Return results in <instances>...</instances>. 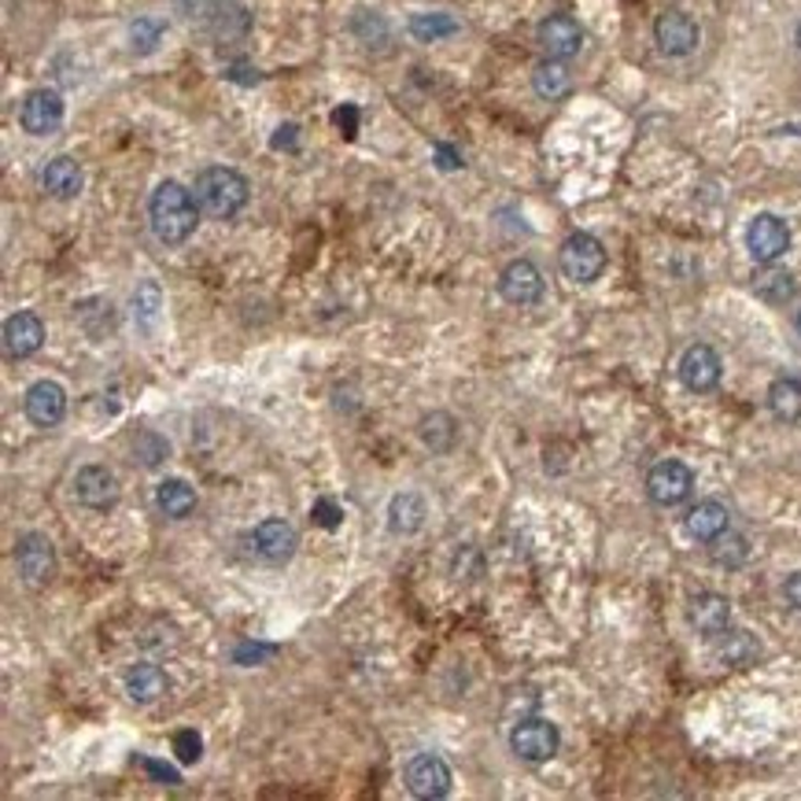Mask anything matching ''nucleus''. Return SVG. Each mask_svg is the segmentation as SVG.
Listing matches in <instances>:
<instances>
[{
  "instance_id": "obj_15",
  "label": "nucleus",
  "mask_w": 801,
  "mask_h": 801,
  "mask_svg": "<svg viewBox=\"0 0 801 801\" xmlns=\"http://www.w3.org/2000/svg\"><path fill=\"white\" fill-rule=\"evenodd\" d=\"M252 547H255V555H259L263 561H270V566H281V561H289L295 555V547H300V536H295V529L284 518H266V521L255 524Z\"/></svg>"
},
{
  "instance_id": "obj_37",
  "label": "nucleus",
  "mask_w": 801,
  "mask_h": 801,
  "mask_svg": "<svg viewBox=\"0 0 801 801\" xmlns=\"http://www.w3.org/2000/svg\"><path fill=\"white\" fill-rule=\"evenodd\" d=\"M311 521H314V524H321V529H337V524L343 521V510H340L332 499H318V502H314V507H311Z\"/></svg>"
},
{
  "instance_id": "obj_35",
  "label": "nucleus",
  "mask_w": 801,
  "mask_h": 801,
  "mask_svg": "<svg viewBox=\"0 0 801 801\" xmlns=\"http://www.w3.org/2000/svg\"><path fill=\"white\" fill-rule=\"evenodd\" d=\"M174 753L181 765H196V761L204 757V739H199L193 728H181L174 736Z\"/></svg>"
},
{
  "instance_id": "obj_9",
  "label": "nucleus",
  "mask_w": 801,
  "mask_h": 801,
  "mask_svg": "<svg viewBox=\"0 0 801 801\" xmlns=\"http://www.w3.org/2000/svg\"><path fill=\"white\" fill-rule=\"evenodd\" d=\"M691 491H694V473L683 462H676V458L657 462L651 476H646V495H651V502H657V507H680V502L691 499Z\"/></svg>"
},
{
  "instance_id": "obj_14",
  "label": "nucleus",
  "mask_w": 801,
  "mask_h": 801,
  "mask_svg": "<svg viewBox=\"0 0 801 801\" xmlns=\"http://www.w3.org/2000/svg\"><path fill=\"white\" fill-rule=\"evenodd\" d=\"M536 41L550 60H572L584 49V26L572 15H547L536 31Z\"/></svg>"
},
{
  "instance_id": "obj_30",
  "label": "nucleus",
  "mask_w": 801,
  "mask_h": 801,
  "mask_svg": "<svg viewBox=\"0 0 801 801\" xmlns=\"http://www.w3.org/2000/svg\"><path fill=\"white\" fill-rule=\"evenodd\" d=\"M410 34H414V41H444V37L458 34V19L447 15V12H425V15H414L410 19Z\"/></svg>"
},
{
  "instance_id": "obj_29",
  "label": "nucleus",
  "mask_w": 801,
  "mask_h": 801,
  "mask_svg": "<svg viewBox=\"0 0 801 801\" xmlns=\"http://www.w3.org/2000/svg\"><path fill=\"white\" fill-rule=\"evenodd\" d=\"M757 654H761L757 639L750 632H742V628H736V632L728 628V632L720 635V662L736 665V669H747V665L757 662Z\"/></svg>"
},
{
  "instance_id": "obj_34",
  "label": "nucleus",
  "mask_w": 801,
  "mask_h": 801,
  "mask_svg": "<svg viewBox=\"0 0 801 801\" xmlns=\"http://www.w3.org/2000/svg\"><path fill=\"white\" fill-rule=\"evenodd\" d=\"M133 454L141 458V465H145V470H156V465L170 454V444L159 433H141L137 444H133Z\"/></svg>"
},
{
  "instance_id": "obj_26",
  "label": "nucleus",
  "mask_w": 801,
  "mask_h": 801,
  "mask_svg": "<svg viewBox=\"0 0 801 801\" xmlns=\"http://www.w3.org/2000/svg\"><path fill=\"white\" fill-rule=\"evenodd\" d=\"M753 292L761 295L765 303H772V307H784V303L794 300L798 292V281L790 270H779V266H765V270L757 274V281H753Z\"/></svg>"
},
{
  "instance_id": "obj_28",
  "label": "nucleus",
  "mask_w": 801,
  "mask_h": 801,
  "mask_svg": "<svg viewBox=\"0 0 801 801\" xmlns=\"http://www.w3.org/2000/svg\"><path fill=\"white\" fill-rule=\"evenodd\" d=\"M156 507H159V513H167V518L181 521V518H189V513L196 510V491L189 488L185 481L170 476V481H163L156 488Z\"/></svg>"
},
{
  "instance_id": "obj_8",
  "label": "nucleus",
  "mask_w": 801,
  "mask_h": 801,
  "mask_svg": "<svg viewBox=\"0 0 801 801\" xmlns=\"http://www.w3.org/2000/svg\"><path fill=\"white\" fill-rule=\"evenodd\" d=\"M406 790L422 801H440L451 794V768L436 753H417L406 765Z\"/></svg>"
},
{
  "instance_id": "obj_36",
  "label": "nucleus",
  "mask_w": 801,
  "mask_h": 801,
  "mask_svg": "<svg viewBox=\"0 0 801 801\" xmlns=\"http://www.w3.org/2000/svg\"><path fill=\"white\" fill-rule=\"evenodd\" d=\"M366 19H369L366 31H362V26H351V31L359 34V41L366 45V49H374V45H385L388 41V23L377 12H366Z\"/></svg>"
},
{
  "instance_id": "obj_23",
  "label": "nucleus",
  "mask_w": 801,
  "mask_h": 801,
  "mask_svg": "<svg viewBox=\"0 0 801 801\" xmlns=\"http://www.w3.org/2000/svg\"><path fill=\"white\" fill-rule=\"evenodd\" d=\"M170 691V680H167V672L159 669V665H133V669L126 672V694L137 705H151V702H159L163 699V694Z\"/></svg>"
},
{
  "instance_id": "obj_42",
  "label": "nucleus",
  "mask_w": 801,
  "mask_h": 801,
  "mask_svg": "<svg viewBox=\"0 0 801 801\" xmlns=\"http://www.w3.org/2000/svg\"><path fill=\"white\" fill-rule=\"evenodd\" d=\"M436 159H440L444 170H458V167H462V156H458L451 145H436Z\"/></svg>"
},
{
  "instance_id": "obj_17",
  "label": "nucleus",
  "mask_w": 801,
  "mask_h": 801,
  "mask_svg": "<svg viewBox=\"0 0 801 801\" xmlns=\"http://www.w3.org/2000/svg\"><path fill=\"white\" fill-rule=\"evenodd\" d=\"M23 410H26V417H31L37 428H56L66 417L63 385H56V380H37V385L26 388Z\"/></svg>"
},
{
  "instance_id": "obj_10",
  "label": "nucleus",
  "mask_w": 801,
  "mask_h": 801,
  "mask_svg": "<svg viewBox=\"0 0 801 801\" xmlns=\"http://www.w3.org/2000/svg\"><path fill=\"white\" fill-rule=\"evenodd\" d=\"M204 31L211 34L218 45H236L252 34V12H247L241 0H207Z\"/></svg>"
},
{
  "instance_id": "obj_43",
  "label": "nucleus",
  "mask_w": 801,
  "mask_h": 801,
  "mask_svg": "<svg viewBox=\"0 0 801 801\" xmlns=\"http://www.w3.org/2000/svg\"><path fill=\"white\" fill-rule=\"evenodd\" d=\"M229 78H236V82H259V71H247L244 60H241V63L229 66Z\"/></svg>"
},
{
  "instance_id": "obj_21",
  "label": "nucleus",
  "mask_w": 801,
  "mask_h": 801,
  "mask_svg": "<svg viewBox=\"0 0 801 801\" xmlns=\"http://www.w3.org/2000/svg\"><path fill=\"white\" fill-rule=\"evenodd\" d=\"M41 185H45V193L56 199H74L82 193L85 174L71 156H56L41 167Z\"/></svg>"
},
{
  "instance_id": "obj_5",
  "label": "nucleus",
  "mask_w": 801,
  "mask_h": 801,
  "mask_svg": "<svg viewBox=\"0 0 801 801\" xmlns=\"http://www.w3.org/2000/svg\"><path fill=\"white\" fill-rule=\"evenodd\" d=\"M19 126L31 137H49L63 126V97L56 89H31L19 104Z\"/></svg>"
},
{
  "instance_id": "obj_41",
  "label": "nucleus",
  "mask_w": 801,
  "mask_h": 801,
  "mask_svg": "<svg viewBox=\"0 0 801 801\" xmlns=\"http://www.w3.org/2000/svg\"><path fill=\"white\" fill-rule=\"evenodd\" d=\"M784 598L801 614V569L790 572V577L784 580Z\"/></svg>"
},
{
  "instance_id": "obj_6",
  "label": "nucleus",
  "mask_w": 801,
  "mask_h": 801,
  "mask_svg": "<svg viewBox=\"0 0 801 801\" xmlns=\"http://www.w3.org/2000/svg\"><path fill=\"white\" fill-rule=\"evenodd\" d=\"M699 23H694L691 15L680 12V8H669V12L657 15L654 23V41L657 49H662L665 56H672V60H683V56H691L694 49H699Z\"/></svg>"
},
{
  "instance_id": "obj_19",
  "label": "nucleus",
  "mask_w": 801,
  "mask_h": 801,
  "mask_svg": "<svg viewBox=\"0 0 801 801\" xmlns=\"http://www.w3.org/2000/svg\"><path fill=\"white\" fill-rule=\"evenodd\" d=\"M687 617H691L694 632L705 639H720L731 628V603L717 591H702V595L691 598L687 606Z\"/></svg>"
},
{
  "instance_id": "obj_40",
  "label": "nucleus",
  "mask_w": 801,
  "mask_h": 801,
  "mask_svg": "<svg viewBox=\"0 0 801 801\" xmlns=\"http://www.w3.org/2000/svg\"><path fill=\"white\" fill-rule=\"evenodd\" d=\"M270 145L278 148V151H281V148L295 151V145H300V130H295L292 122H289V126H281L278 133H274V141H270Z\"/></svg>"
},
{
  "instance_id": "obj_31",
  "label": "nucleus",
  "mask_w": 801,
  "mask_h": 801,
  "mask_svg": "<svg viewBox=\"0 0 801 801\" xmlns=\"http://www.w3.org/2000/svg\"><path fill=\"white\" fill-rule=\"evenodd\" d=\"M163 34H167L163 19H148V15L137 19V23H130V49L137 56H151L163 45Z\"/></svg>"
},
{
  "instance_id": "obj_25",
  "label": "nucleus",
  "mask_w": 801,
  "mask_h": 801,
  "mask_svg": "<svg viewBox=\"0 0 801 801\" xmlns=\"http://www.w3.org/2000/svg\"><path fill=\"white\" fill-rule=\"evenodd\" d=\"M532 89H536L543 100L569 97V93H572V74H569L566 60H550V56H547V60L532 71Z\"/></svg>"
},
{
  "instance_id": "obj_38",
  "label": "nucleus",
  "mask_w": 801,
  "mask_h": 801,
  "mask_svg": "<svg viewBox=\"0 0 801 801\" xmlns=\"http://www.w3.org/2000/svg\"><path fill=\"white\" fill-rule=\"evenodd\" d=\"M332 122H337V130L343 133V137H355L359 133V108L355 104H343V108L332 111Z\"/></svg>"
},
{
  "instance_id": "obj_16",
  "label": "nucleus",
  "mask_w": 801,
  "mask_h": 801,
  "mask_svg": "<svg viewBox=\"0 0 801 801\" xmlns=\"http://www.w3.org/2000/svg\"><path fill=\"white\" fill-rule=\"evenodd\" d=\"M499 295L513 307H532V303L543 300V274L536 270V263L529 259H513L507 270L499 274Z\"/></svg>"
},
{
  "instance_id": "obj_27",
  "label": "nucleus",
  "mask_w": 801,
  "mask_h": 801,
  "mask_svg": "<svg viewBox=\"0 0 801 801\" xmlns=\"http://www.w3.org/2000/svg\"><path fill=\"white\" fill-rule=\"evenodd\" d=\"M417 433H422V444L433 454H447L454 447V440H458V422L447 414V410H433V414L422 417Z\"/></svg>"
},
{
  "instance_id": "obj_39",
  "label": "nucleus",
  "mask_w": 801,
  "mask_h": 801,
  "mask_svg": "<svg viewBox=\"0 0 801 801\" xmlns=\"http://www.w3.org/2000/svg\"><path fill=\"white\" fill-rule=\"evenodd\" d=\"M145 768L159 779V784H167V787H178V784H181L178 772H174V768H167L163 761H151V757H148V761H145Z\"/></svg>"
},
{
  "instance_id": "obj_11",
  "label": "nucleus",
  "mask_w": 801,
  "mask_h": 801,
  "mask_svg": "<svg viewBox=\"0 0 801 801\" xmlns=\"http://www.w3.org/2000/svg\"><path fill=\"white\" fill-rule=\"evenodd\" d=\"M747 247L753 255V263L768 266L776 259H784L787 247H790V229L779 215H757L747 226Z\"/></svg>"
},
{
  "instance_id": "obj_18",
  "label": "nucleus",
  "mask_w": 801,
  "mask_h": 801,
  "mask_svg": "<svg viewBox=\"0 0 801 801\" xmlns=\"http://www.w3.org/2000/svg\"><path fill=\"white\" fill-rule=\"evenodd\" d=\"M45 343V321L34 311H15L4 321V355L8 359H31Z\"/></svg>"
},
{
  "instance_id": "obj_4",
  "label": "nucleus",
  "mask_w": 801,
  "mask_h": 801,
  "mask_svg": "<svg viewBox=\"0 0 801 801\" xmlns=\"http://www.w3.org/2000/svg\"><path fill=\"white\" fill-rule=\"evenodd\" d=\"M558 747H561L558 728L543 717H529V720L513 724V731H510V750L518 753L521 761H529V765L550 761L558 753Z\"/></svg>"
},
{
  "instance_id": "obj_32",
  "label": "nucleus",
  "mask_w": 801,
  "mask_h": 801,
  "mask_svg": "<svg viewBox=\"0 0 801 801\" xmlns=\"http://www.w3.org/2000/svg\"><path fill=\"white\" fill-rule=\"evenodd\" d=\"M159 311H163V292H159V284L145 281L137 292H133V318H137L145 329H151L159 318Z\"/></svg>"
},
{
  "instance_id": "obj_12",
  "label": "nucleus",
  "mask_w": 801,
  "mask_h": 801,
  "mask_svg": "<svg viewBox=\"0 0 801 801\" xmlns=\"http://www.w3.org/2000/svg\"><path fill=\"white\" fill-rule=\"evenodd\" d=\"M74 499H78V507L85 510H111L114 502H119V481H114V473L108 465H82L78 473H74Z\"/></svg>"
},
{
  "instance_id": "obj_2",
  "label": "nucleus",
  "mask_w": 801,
  "mask_h": 801,
  "mask_svg": "<svg viewBox=\"0 0 801 801\" xmlns=\"http://www.w3.org/2000/svg\"><path fill=\"white\" fill-rule=\"evenodd\" d=\"M193 196H196V204L204 215L233 218V215L244 211L247 196H252V185H247V178L233 167H207L196 174Z\"/></svg>"
},
{
  "instance_id": "obj_13",
  "label": "nucleus",
  "mask_w": 801,
  "mask_h": 801,
  "mask_svg": "<svg viewBox=\"0 0 801 801\" xmlns=\"http://www.w3.org/2000/svg\"><path fill=\"white\" fill-rule=\"evenodd\" d=\"M724 377V366H720V355L709 348V343H691V348L683 351L680 359V380L687 392H713V388L720 385Z\"/></svg>"
},
{
  "instance_id": "obj_22",
  "label": "nucleus",
  "mask_w": 801,
  "mask_h": 801,
  "mask_svg": "<svg viewBox=\"0 0 801 801\" xmlns=\"http://www.w3.org/2000/svg\"><path fill=\"white\" fill-rule=\"evenodd\" d=\"M731 524V513L724 502L717 499H705L699 502V507H691V513H687V532H691L699 543H713L717 536H724Z\"/></svg>"
},
{
  "instance_id": "obj_45",
  "label": "nucleus",
  "mask_w": 801,
  "mask_h": 801,
  "mask_svg": "<svg viewBox=\"0 0 801 801\" xmlns=\"http://www.w3.org/2000/svg\"><path fill=\"white\" fill-rule=\"evenodd\" d=\"M794 41H798V49H801V23H798V31H794Z\"/></svg>"
},
{
  "instance_id": "obj_3",
  "label": "nucleus",
  "mask_w": 801,
  "mask_h": 801,
  "mask_svg": "<svg viewBox=\"0 0 801 801\" xmlns=\"http://www.w3.org/2000/svg\"><path fill=\"white\" fill-rule=\"evenodd\" d=\"M558 266L572 284H591L603 278V270H606V247L591 233H572L566 236V244H561Z\"/></svg>"
},
{
  "instance_id": "obj_7",
  "label": "nucleus",
  "mask_w": 801,
  "mask_h": 801,
  "mask_svg": "<svg viewBox=\"0 0 801 801\" xmlns=\"http://www.w3.org/2000/svg\"><path fill=\"white\" fill-rule=\"evenodd\" d=\"M15 561H19V577H23V584L45 587L52 580V572H56L52 539L41 536V532H26V536H19Z\"/></svg>"
},
{
  "instance_id": "obj_33",
  "label": "nucleus",
  "mask_w": 801,
  "mask_h": 801,
  "mask_svg": "<svg viewBox=\"0 0 801 801\" xmlns=\"http://www.w3.org/2000/svg\"><path fill=\"white\" fill-rule=\"evenodd\" d=\"M750 558V543L747 536H731V532H724V536L713 539V561L724 569H736L742 561Z\"/></svg>"
},
{
  "instance_id": "obj_44",
  "label": "nucleus",
  "mask_w": 801,
  "mask_h": 801,
  "mask_svg": "<svg viewBox=\"0 0 801 801\" xmlns=\"http://www.w3.org/2000/svg\"><path fill=\"white\" fill-rule=\"evenodd\" d=\"M263 654H274L270 646H241V651H236V662H247V657H255V662H259Z\"/></svg>"
},
{
  "instance_id": "obj_46",
  "label": "nucleus",
  "mask_w": 801,
  "mask_h": 801,
  "mask_svg": "<svg viewBox=\"0 0 801 801\" xmlns=\"http://www.w3.org/2000/svg\"><path fill=\"white\" fill-rule=\"evenodd\" d=\"M794 329H798V337H801V311H798V318H794Z\"/></svg>"
},
{
  "instance_id": "obj_1",
  "label": "nucleus",
  "mask_w": 801,
  "mask_h": 801,
  "mask_svg": "<svg viewBox=\"0 0 801 801\" xmlns=\"http://www.w3.org/2000/svg\"><path fill=\"white\" fill-rule=\"evenodd\" d=\"M148 222L151 233L163 244H185L199 226V204L181 181H163L148 199Z\"/></svg>"
},
{
  "instance_id": "obj_20",
  "label": "nucleus",
  "mask_w": 801,
  "mask_h": 801,
  "mask_svg": "<svg viewBox=\"0 0 801 801\" xmlns=\"http://www.w3.org/2000/svg\"><path fill=\"white\" fill-rule=\"evenodd\" d=\"M425 518H428V507L417 491H399L388 502V532L392 536H414V532L425 529Z\"/></svg>"
},
{
  "instance_id": "obj_24",
  "label": "nucleus",
  "mask_w": 801,
  "mask_h": 801,
  "mask_svg": "<svg viewBox=\"0 0 801 801\" xmlns=\"http://www.w3.org/2000/svg\"><path fill=\"white\" fill-rule=\"evenodd\" d=\"M768 410L776 422L798 425L801 422V380L794 377H776L768 388Z\"/></svg>"
}]
</instances>
